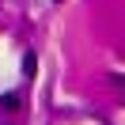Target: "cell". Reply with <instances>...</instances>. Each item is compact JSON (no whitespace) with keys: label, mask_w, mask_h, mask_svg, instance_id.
I'll return each instance as SVG.
<instances>
[{"label":"cell","mask_w":125,"mask_h":125,"mask_svg":"<svg viewBox=\"0 0 125 125\" xmlns=\"http://www.w3.org/2000/svg\"><path fill=\"white\" fill-rule=\"evenodd\" d=\"M34 68H38V57H34V53H23V72L34 76Z\"/></svg>","instance_id":"obj_1"},{"label":"cell","mask_w":125,"mask_h":125,"mask_svg":"<svg viewBox=\"0 0 125 125\" xmlns=\"http://www.w3.org/2000/svg\"><path fill=\"white\" fill-rule=\"evenodd\" d=\"M0 106H4V110H19V95H4Z\"/></svg>","instance_id":"obj_2"},{"label":"cell","mask_w":125,"mask_h":125,"mask_svg":"<svg viewBox=\"0 0 125 125\" xmlns=\"http://www.w3.org/2000/svg\"><path fill=\"white\" fill-rule=\"evenodd\" d=\"M114 87H117V91L125 95V76H114Z\"/></svg>","instance_id":"obj_3"}]
</instances>
